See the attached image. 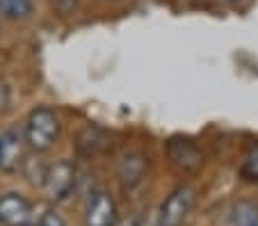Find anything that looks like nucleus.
Returning a JSON list of instances; mask_svg holds the SVG:
<instances>
[{
    "label": "nucleus",
    "mask_w": 258,
    "mask_h": 226,
    "mask_svg": "<svg viewBox=\"0 0 258 226\" xmlns=\"http://www.w3.org/2000/svg\"><path fill=\"white\" fill-rule=\"evenodd\" d=\"M59 137V119L50 108H37L25 121V142L34 151H48Z\"/></svg>",
    "instance_id": "nucleus-1"
},
{
    "label": "nucleus",
    "mask_w": 258,
    "mask_h": 226,
    "mask_svg": "<svg viewBox=\"0 0 258 226\" xmlns=\"http://www.w3.org/2000/svg\"><path fill=\"white\" fill-rule=\"evenodd\" d=\"M197 192L190 185H178L174 192H169V197L162 201L160 210L156 217V226H180L195 208Z\"/></svg>",
    "instance_id": "nucleus-2"
},
{
    "label": "nucleus",
    "mask_w": 258,
    "mask_h": 226,
    "mask_svg": "<svg viewBox=\"0 0 258 226\" xmlns=\"http://www.w3.org/2000/svg\"><path fill=\"white\" fill-rule=\"evenodd\" d=\"M73 187H76V167H73L69 160H59L53 167L46 169L44 190L50 201H55V203L67 201V199L71 197Z\"/></svg>",
    "instance_id": "nucleus-3"
},
{
    "label": "nucleus",
    "mask_w": 258,
    "mask_h": 226,
    "mask_svg": "<svg viewBox=\"0 0 258 226\" xmlns=\"http://www.w3.org/2000/svg\"><path fill=\"white\" fill-rule=\"evenodd\" d=\"M0 224L3 226H34L32 206L19 192H7L0 197Z\"/></svg>",
    "instance_id": "nucleus-4"
},
{
    "label": "nucleus",
    "mask_w": 258,
    "mask_h": 226,
    "mask_svg": "<svg viewBox=\"0 0 258 226\" xmlns=\"http://www.w3.org/2000/svg\"><path fill=\"white\" fill-rule=\"evenodd\" d=\"M117 221L114 199L107 192H94L85 208V226H114Z\"/></svg>",
    "instance_id": "nucleus-5"
},
{
    "label": "nucleus",
    "mask_w": 258,
    "mask_h": 226,
    "mask_svg": "<svg viewBox=\"0 0 258 226\" xmlns=\"http://www.w3.org/2000/svg\"><path fill=\"white\" fill-rule=\"evenodd\" d=\"M23 160V135L14 128L0 135V169L3 172H16Z\"/></svg>",
    "instance_id": "nucleus-6"
},
{
    "label": "nucleus",
    "mask_w": 258,
    "mask_h": 226,
    "mask_svg": "<svg viewBox=\"0 0 258 226\" xmlns=\"http://www.w3.org/2000/svg\"><path fill=\"white\" fill-rule=\"evenodd\" d=\"M167 153H169V160L183 172H195V169L201 167L204 163V156L201 151L190 142V139H171L167 144Z\"/></svg>",
    "instance_id": "nucleus-7"
},
{
    "label": "nucleus",
    "mask_w": 258,
    "mask_h": 226,
    "mask_svg": "<svg viewBox=\"0 0 258 226\" xmlns=\"http://www.w3.org/2000/svg\"><path fill=\"white\" fill-rule=\"evenodd\" d=\"M117 174H119V181H121L123 187L140 185L144 174H146V158L142 156L140 151L123 153L119 165H117Z\"/></svg>",
    "instance_id": "nucleus-8"
},
{
    "label": "nucleus",
    "mask_w": 258,
    "mask_h": 226,
    "mask_svg": "<svg viewBox=\"0 0 258 226\" xmlns=\"http://www.w3.org/2000/svg\"><path fill=\"white\" fill-rule=\"evenodd\" d=\"M32 12V0H0V16H5L10 21H23Z\"/></svg>",
    "instance_id": "nucleus-9"
},
{
    "label": "nucleus",
    "mask_w": 258,
    "mask_h": 226,
    "mask_svg": "<svg viewBox=\"0 0 258 226\" xmlns=\"http://www.w3.org/2000/svg\"><path fill=\"white\" fill-rule=\"evenodd\" d=\"M233 226H258V203L242 199L233 208Z\"/></svg>",
    "instance_id": "nucleus-10"
},
{
    "label": "nucleus",
    "mask_w": 258,
    "mask_h": 226,
    "mask_svg": "<svg viewBox=\"0 0 258 226\" xmlns=\"http://www.w3.org/2000/svg\"><path fill=\"white\" fill-rule=\"evenodd\" d=\"M240 174H242L247 181H258V144L247 153V158H244V165H242V169H240Z\"/></svg>",
    "instance_id": "nucleus-11"
},
{
    "label": "nucleus",
    "mask_w": 258,
    "mask_h": 226,
    "mask_svg": "<svg viewBox=\"0 0 258 226\" xmlns=\"http://www.w3.org/2000/svg\"><path fill=\"white\" fill-rule=\"evenodd\" d=\"M37 226H67V221H64V217L59 215L57 210L48 208V210L39 217V224H37Z\"/></svg>",
    "instance_id": "nucleus-12"
},
{
    "label": "nucleus",
    "mask_w": 258,
    "mask_h": 226,
    "mask_svg": "<svg viewBox=\"0 0 258 226\" xmlns=\"http://www.w3.org/2000/svg\"><path fill=\"white\" fill-rule=\"evenodd\" d=\"M114 226H140V217H128L123 221H117Z\"/></svg>",
    "instance_id": "nucleus-13"
},
{
    "label": "nucleus",
    "mask_w": 258,
    "mask_h": 226,
    "mask_svg": "<svg viewBox=\"0 0 258 226\" xmlns=\"http://www.w3.org/2000/svg\"><path fill=\"white\" fill-rule=\"evenodd\" d=\"M231 3H233V0H231Z\"/></svg>",
    "instance_id": "nucleus-14"
}]
</instances>
